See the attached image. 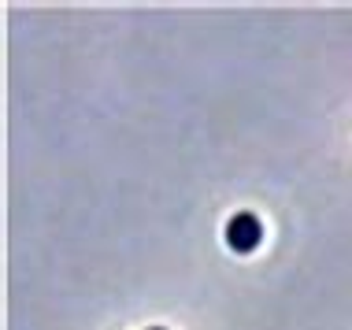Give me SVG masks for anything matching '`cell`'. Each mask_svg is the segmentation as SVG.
<instances>
[{
  "label": "cell",
  "instance_id": "6da1fadb",
  "mask_svg": "<svg viewBox=\"0 0 352 330\" xmlns=\"http://www.w3.org/2000/svg\"><path fill=\"white\" fill-rule=\"evenodd\" d=\"M263 238V226L256 219L252 212H237L230 223H226V245H230L234 252H252L256 245Z\"/></svg>",
  "mask_w": 352,
  "mask_h": 330
},
{
  "label": "cell",
  "instance_id": "7a4b0ae2",
  "mask_svg": "<svg viewBox=\"0 0 352 330\" xmlns=\"http://www.w3.org/2000/svg\"><path fill=\"white\" fill-rule=\"evenodd\" d=\"M148 330H164V327H148Z\"/></svg>",
  "mask_w": 352,
  "mask_h": 330
}]
</instances>
